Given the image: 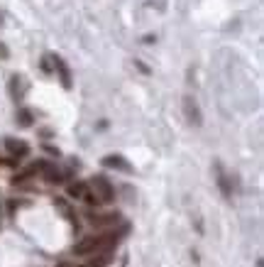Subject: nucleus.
<instances>
[{"label":"nucleus","instance_id":"obj_4","mask_svg":"<svg viewBox=\"0 0 264 267\" xmlns=\"http://www.w3.org/2000/svg\"><path fill=\"white\" fill-rule=\"evenodd\" d=\"M100 162H103V167H108V169H118V172H125V174H132V165L120 155H108V157H103Z\"/></svg>","mask_w":264,"mask_h":267},{"label":"nucleus","instance_id":"obj_13","mask_svg":"<svg viewBox=\"0 0 264 267\" xmlns=\"http://www.w3.org/2000/svg\"><path fill=\"white\" fill-rule=\"evenodd\" d=\"M8 56H10V52H8V47H5L3 42H0V59H8Z\"/></svg>","mask_w":264,"mask_h":267},{"label":"nucleus","instance_id":"obj_8","mask_svg":"<svg viewBox=\"0 0 264 267\" xmlns=\"http://www.w3.org/2000/svg\"><path fill=\"white\" fill-rule=\"evenodd\" d=\"M8 89H10L12 98L20 100L22 96H25V78H22V76H12L10 78V86H8Z\"/></svg>","mask_w":264,"mask_h":267},{"label":"nucleus","instance_id":"obj_2","mask_svg":"<svg viewBox=\"0 0 264 267\" xmlns=\"http://www.w3.org/2000/svg\"><path fill=\"white\" fill-rule=\"evenodd\" d=\"M91 187H93V196L98 199V203L103 201V203H108V201H113V196H115V189H113V184H110L105 177H93L91 179Z\"/></svg>","mask_w":264,"mask_h":267},{"label":"nucleus","instance_id":"obj_3","mask_svg":"<svg viewBox=\"0 0 264 267\" xmlns=\"http://www.w3.org/2000/svg\"><path fill=\"white\" fill-rule=\"evenodd\" d=\"M184 115H186L188 125H193V128H201L203 125V113H201L193 96H184Z\"/></svg>","mask_w":264,"mask_h":267},{"label":"nucleus","instance_id":"obj_10","mask_svg":"<svg viewBox=\"0 0 264 267\" xmlns=\"http://www.w3.org/2000/svg\"><path fill=\"white\" fill-rule=\"evenodd\" d=\"M120 221V213H105V216H91L93 225H113Z\"/></svg>","mask_w":264,"mask_h":267},{"label":"nucleus","instance_id":"obj_12","mask_svg":"<svg viewBox=\"0 0 264 267\" xmlns=\"http://www.w3.org/2000/svg\"><path fill=\"white\" fill-rule=\"evenodd\" d=\"M20 125H25V128H27V125H32V113H30V111H20Z\"/></svg>","mask_w":264,"mask_h":267},{"label":"nucleus","instance_id":"obj_9","mask_svg":"<svg viewBox=\"0 0 264 267\" xmlns=\"http://www.w3.org/2000/svg\"><path fill=\"white\" fill-rule=\"evenodd\" d=\"M110 260H113V253L110 250H103V253L91 257V262H86V267H105V265H110Z\"/></svg>","mask_w":264,"mask_h":267},{"label":"nucleus","instance_id":"obj_11","mask_svg":"<svg viewBox=\"0 0 264 267\" xmlns=\"http://www.w3.org/2000/svg\"><path fill=\"white\" fill-rule=\"evenodd\" d=\"M86 184L83 181H76V184H69V196L71 199H83L86 196Z\"/></svg>","mask_w":264,"mask_h":267},{"label":"nucleus","instance_id":"obj_6","mask_svg":"<svg viewBox=\"0 0 264 267\" xmlns=\"http://www.w3.org/2000/svg\"><path fill=\"white\" fill-rule=\"evenodd\" d=\"M52 61H54V69L59 71V76H61L64 89H71V71H69V67L64 64V59H61V56H52Z\"/></svg>","mask_w":264,"mask_h":267},{"label":"nucleus","instance_id":"obj_7","mask_svg":"<svg viewBox=\"0 0 264 267\" xmlns=\"http://www.w3.org/2000/svg\"><path fill=\"white\" fill-rule=\"evenodd\" d=\"M215 174H218V187H220V191H223V196H225V199H230V196H232L230 179L225 177V172H223V167H220V162H215Z\"/></svg>","mask_w":264,"mask_h":267},{"label":"nucleus","instance_id":"obj_5","mask_svg":"<svg viewBox=\"0 0 264 267\" xmlns=\"http://www.w3.org/2000/svg\"><path fill=\"white\" fill-rule=\"evenodd\" d=\"M5 147H8V152H10L12 157H27V155H30V147H27V142L15 140V137H8V140H5Z\"/></svg>","mask_w":264,"mask_h":267},{"label":"nucleus","instance_id":"obj_1","mask_svg":"<svg viewBox=\"0 0 264 267\" xmlns=\"http://www.w3.org/2000/svg\"><path fill=\"white\" fill-rule=\"evenodd\" d=\"M113 243H118V233L91 235V238H83L81 243L74 245V255H96V253H103V250H110Z\"/></svg>","mask_w":264,"mask_h":267}]
</instances>
